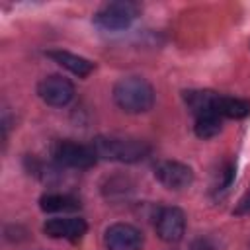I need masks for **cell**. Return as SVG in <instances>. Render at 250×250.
I'll return each instance as SVG.
<instances>
[{
	"instance_id": "cell-1",
	"label": "cell",
	"mask_w": 250,
	"mask_h": 250,
	"mask_svg": "<svg viewBox=\"0 0 250 250\" xmlns=\"http://www.w3.org/2000/svg\"><path fill=\"white\" fill-rule=\"evenodd\" d=\"M154 88L141 76H127L115 82L113 102L125 113H145L154 105Z\"/></svg>"
},
{
	"instance_id": "cell-2",
	"label": "cell",
	"mask_w": 250,
	"mask_h": 250,
	"mask_svg": "<svg viewBox=\"0 0 250 250\" xmlns=\"http://www.w3.org/2000/svg\"><path fill=\"white\" fill-rule=\"evenodd\" d=\"M92 146L98 158L113 160V162H139L148 156L150 146L133 137H113V135H100L92 141Z\"/></svg>"
},
{
	"instance_id": "cell-3",
	"label": "cell",
	"mask_w": 250,
	"mask_h": 250,
	"mask_svg": "<svg viewBox=\"0 0 250 250\" xmlns=\"http://www.w3.org/2000/svg\"><path fill=\"white\" fill-rule=\"evenodd\" d=\"M139 12H141L139 4L131 0L107 2L94 14V23L104 31H121L127 29L137 20Z\"/></svg>"
},
{
	"instance_id": "cell-4",
	"label": "cell",
	"mask_w": 250,
	"mask_h": 250,
	"mask_svg": "<svg viewBox=\"0 0 250 250\" xmlns=\"http://www.w3.org/2000/svg\"><path fill=\"white\" fill-rule=\"evenodd\" d=\"M51 154L61 166L76 170L92 168L98 162V154L92 145H82L74 141H57L51 148Z\"/></svg>"
},
{
	"instance_id": "cell-5",
	"label": "cell",
	"mask_w": 250,
	"mask_h": 250,
	"mask_svg": "<svg viewBox=\"0 0 250 250\" xmlns=\"http://www.w3.org/2000/svg\"><path fill=\"white\" fill-rule=\"evenodd\" d=\"M37 94L47 105L64 107L74 98V84L61 74H49L37 84Z\"/></svg>"
},
{
	"instance_id": "cell-6",
	"label": "cell",
	"mask_w": 250,
	"mask_h": 250,
	"mask_svg": "<svg viewBox=\"0 0 250 250\" xmlns=\"http://www.w3.org/2000/svg\"><path fill=\"white\" fill-rule=\"evenodd\" d=\"M104 244L107 250H143V232L129 223H113L104 232Z\"/></svg>"
},
{
	"instance_id": "cell-7",
	"label": "cell",
	"mask_w": 250,
	"mask_h": 250,
	"mask_svg": "<svg viewBox=\"0 0 250 250\" xmlns=\"http://www.w3.org/2000/svg\"><path fill=\"white\" fill-rule=\"evenodd\" d=\"M154 229L160 240L164 242H180L186 232V215L180 207H162L156 213Z\"/></svg>"
},
{
	"instance_id": "cell-8",
	"label": "cell",
	"mask_w": 250,
	"mask_h": 250,
	"mask_svg": "<svg viewBox=\"0 0 250 250\" xmlns=\"http://www.w3.org/2000/svg\"><path fill=\"white\" fill-rule=\"evenodd\" d=\"M154 178L166 189H184L193 182V170L178 160H160L154 164Z\"/></svg>"
},
{
	"instance_id": "cell-9",
	"label": "cell",
	"mask_w": 250,
	"mask_h": 250,
	"mask_svg": "<svg viewBox=\"0 0 250 250\" xmlns=\"http://www.w3.org/2000/svg\"><path fill=\"white\" fill-rule=\"evenodd\" d=\"M88 230V225L80 217H55L47 219L43 225V232L51 238H64L70 242L80 240Z\"/></svg>"
},
{
	"instance_id": "cell-10",
	"label": "cell",
	"mask_w": 250,
	"mask_h": 250,
	"mask_svg": "<svg viewBox=\"0 0 250 250\" xmlns=\"http://www.w3.org/2000/svg\"><path fill=\"white\" fill-rule=\"evenodd\" d=\"M47 57L53 59L55 62H59L62 68L70 70L72 74L80 76V78H86L94 68L96 64L86 59V57H80V55H74L70 51H62V49H53V51H47Z\"/></svg>"
},
{
	"instance_id": "cell-11",
	"label": "cell",
	"mask_w": 250,
	"mask_h": 250,
	"mask_svg": "<svg viewBox=\"0 0 250 250\" xmlns=\"http://www.w3.org/2000/svg\"><path fill=\"white\" fill-rule=\"evenodd\" d=\"M219 94L211 90H186L184 92V102L191 109V113L203 115V113H217L215 104H217Z\"/></svg>"
},
{
	"instance_id": "cell-12",
	"label": "cell",
	"mask_w": 250,
	"mask_h": 250,
	"mask_svg": "<svg viewBox=\"0 0 250 250\" xmlns=\"http://www.w3.org/2000/svg\"><path fill=\"white\" fill-rule=\"evenodd\" d=\"M39 207L45 213H72L80 209V201L68 193H45L39 199Z\"/></svg>"
},
{
	"instance_id": "cell-13",
	"label": "cell",
	"mask_w": 250,
	"mask_h": 250,
	"mask_svg": "<svg viewBox=\"0 0 250 250\" xmlns=\"http://www.w3.org/2000/svg\"><path fill=\"white\" fill-rule=\"evenodd\" d=\"M215 109L221 117H229V119H242L246 115H250V102L242 100V98H232V96H221L217 98Z\"/></svg>"
},
{
	"instance_id": "cell-14",
	"label": "cell",
	"mask_w": 250,
	"mask_h": 250,
	"mask_svg": "<svg viewBox=\"0 0 250 250\" xmlns=\"http://www.w3.org/2000/svg\"><path fill=\"white\" fill-rule=\"evenodd\" d=\"M223 129V117L219 113H203L195 117V125L193 131L199 139H211L215 135H219Z\"/></svg>"
},
{
	"instance_id": "cell-15",
	"label": "cell",
	"mask_w": 250,
	"mask_h": 250,
	"mask_svg": "<svg viewBox=\"0 0 250 250\" xmlns=\"http://www.w3.org/2000/svg\"><path fill=\"white\" fill-rule=\"evenodd\" d=\"M232 213L234 215H250V189L240 197V201H238V205L234 207Z\"/></svg>"
}]
</instances>
